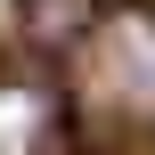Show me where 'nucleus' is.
<instances>
[{"mask_svg":"<svg viewBox=\"0 0 155 155\" xmlns=\"http://www.w3.org/2000/svg\"><path fill=\"white\" fill-rule=\"evenodd\" d=\"M90 16H98L90 0H25V33H33L41 49H65L74 33L90 41Z\"/></svg>","mask_w":155,"mask_h":155,"instance_id":"7ed1b4c3","label":"nucleus"},{"mask_svg":"<svg viewBox=\"0 0 155 155\" xmlns=\"http://www.w3.org/2000/svg\"><path fill=\"white\" fill-rule=\"evenodd\" d=\"M82 98L106 123H147L155 114V16L147 8L98 16V33L82 41Z\"/></svg>","mask_w":155,"mask_h":155,"instance_id":"f257e3e1","label":"nucleus"},{"mask_svg":"<svg viewBox=\"0 0 155 155\" xmlns=\"http://www.w3.org/2000/svg\"><path fill=\"white\" fill-rule=\"evenodd\" d=\"M0 155H57V98L33 82L0 90Z\"/></svg>","mask_w":155,"mask_h":155,"instance_id":"f03ea898","label":"nucleus"}]
</instances>
